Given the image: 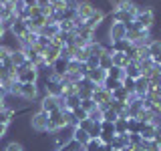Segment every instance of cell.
Segmentation results:
<instances>
[{
    "label": "cell",
    "mask_w": 161,
    "mask_h": 151,
    "mask_svg": "<svg viewBox=\"0 0 161 151\" xmlns=\"http://www.w3.org/2000/svg\"><path fill=\"white\" fill-rule=\"evenodd\" d=\"M137 24L145 30H151L155 26V10L151 6H139L137 8Z\"/></svg>",
    "instance_id": "obj_1"
},
{
    "label": "cell",
    "mask_w": 161,
    "mask_h": 151,
    "mask_svg": "<svg viewBox=\"0 0 161 151\" xmlns=\"http://www.w3.org/2000/svg\"><path fill=\"white\" fill-rule=\"evenodd\" d=\"M93 101L97 103V107H99L101 111H105L107 107H111L113 95H111V91H107V89L103 87V85H99V87L93 91Z\"/></svg>",
    "instance_id": "obj_2"
},
{
    "label": "cell",
    "mask_w": 161,
    "mask_h": 151,
    "mask_svg": "<svg viewBox=\"0 0 161 151\" xmlns=\"http://www.w3.org/2000/svg\"><path fill=\"white\" fill-rule=\"evenodd\" d=\"M63 127H67V119H64L63 111L58 109V111L48 113V127H47L48 133H54V131H58V129H63Z\"/></svg>",
    "instance_id": "obj_3"
},
{
    "label": "cell",
    "mask_w": 161,
    "mask_h": 151,
    "mask_svg": "<svg viewBox=\"0 0 161 151\" xmlns=\"http://www.w3.org/2000/svg\"><path fill=\"white\" fill-rule=\"evenodd\" d=\"M30 127L34 131H38V133H44L48 127V113H44L42 109H38L36 113L30 117Z\"/></svg>",
    "instance_id": "obj_4"
},
{
    "label": "cell",
    "mask_w": 161,
    "mask_h": 151,
    "mask_svg": "<svg viewBox=\"0 0 161 151\" xmlns=\"http://www.w3.org/2000/svg\"><path fill=\"white\" fill-rule=\"evenodd\" d=\"M107 38H109V44L113 40H121V38H127V26L123 22H111L109 28H107Z\"/></svg>",
    "instance_id": "obj_5"
},
{
    "label": "cell",
    "mask_w": 161,
    "mask_h": 151,
    "mask_svg": "<svg viewBox=\"0 0 161 151\" xmlns=\"http://www.w3.org/2000/svg\"><path fill=\"white\" fill-rule=\"evenodd\" d=\"M73 141V127H63L58 131H54V149H60L64 145H69Z\"/></svg>",
    "instance_id": "obj_6"
},
{
    "label": "cell",
    "mask_w": 161,
    "mask_h": 151,
    "mask_svg": "<svg viewBox=\"0 0 161 151\" xmlns=\"http://www.w3.org/2000/svg\"><path fill=\"white\" fill-rule=\"evenodd\" d=\"M95 10H97V4H95L93 0H77V14L83 20L91 18Z\"/></svg>",
    "instance_id": "obj_7"
},
{
    "label": "cell",
    "mask_w": 161,
    "mask_h": 151,
    "mask_svg": "<svg viewBox=\"0 0 161 151\" xmlns=\"http://www.w3.org/2000/svg\"><path fill=\"white\" fill-rule=\"evenodd\" d=\"M58 103H60V97H53V95H44L40 99V109L44 113H53V111H58Z\"/></svg>",
    "instance_id": "obj_8"
},
{
    "label": "cell",
    "mask_w": 161,
    "mask_h": 151,
    "mask_svg": "<svg viewBox=\"0 0 161 151\" xmlns=\"http://www.w3.org/2000/svg\"><path fill=\"white\" fill-rule=\"evenodd\" d=\"M36 97H38V85L36 83H22L20 99L22 101H34Z\"/></svg>",
    "instance_id": "obj_9"
},
{
    "label": "cell",
    "mask_w": 161,
    "mask_h": 151,
    "mask_svg": "<svg viewBox=\"0 0 161 151\" xmlns=\"http://www.w3.org/2000/svg\"><path fill=\"white\" fill-rule=\"evenodd\" d=\"M28 30H30V28H28L26 20H20V18H16V22H14V24H12V28H10V34H12V36L16 38V40H20V38L24 36V34L28 32Z\"/></svg>",
    "instance_id": "obj_10"
},
{
    "label": "cell",
    "mask_w": 161,
    "mask_h": 151,
    "mask_svg": "<svg viewBox=\"0 0 161 151\" xmlns=\"http://www.w3.org/2000/svg\"><path fill=\"white\" fill-rule=\"evenodd\" d=\"M149 79H145L143 75H141L139 79H135V95L141 99H145V95H147V91H149Z\"/></svg>",
    "instance_id": "obj_11"
},
{
    "label": "cell",
    "mask_w": 161,
    "mask_h": 151,
    "mask_svg": "<svg viewBox=\"0 0 161 151\" xmlns=\"http://www.w3.org/2000/svg\"><path fill=\"white\" fill-rule=\"evenodd\" d=\"M67 67H69V60L63 59V57H58V59L53 63V67H50V69H53V73L57 75L58 79H63L64 75H67Z\"/></svg>",
    "instance_id": "obj_12"
},
{
    "label": "cell",
    "mask_w": 161,
    "mask_h": 151,
    "mask_svg": "<svg viewBox=\"0 0 161 151\" xmlns=\"http://www.w3.org/2000/svg\"><path fill=\"white\" fill-rule=\"evenodd\" d=\"M73 141L79 145V147H85V145L91 141V137H89L87 131H83L80 127H75V129H73Z\"/></svg>",
    "instance_id": "obj_13"
},
{
    "label": "cell",
    "mask_w": 161,
    "mask_h": 151,
    "mask_svg": "<svg viewBox=\"0 0 161 151\" xmlns=\"http://www.w3.org/2000/svg\"><path fill=\"white\" fill-rule=\"evenodd\" d=\"M131 47H133V44L129 42V38H121V40H113V42L109 44V50L111 53H127Z\"/></svg>",
    "instance_id": "obj_14"
},
{
    "label": "cell",
    "mask_w": 161,
    "mask_h": 151,
    "mask_svg": "<svg viewBox=\"0 0 161 151\" xmlns=\"http://www.w3.org/2000/svg\"><path fill=\"white\" fill-rule=\"evenodd\" d=\"M127 145H129V133H123V135H117V133H115L113 141H111V149L123 151Z\"/></svg>",
    "instance_id": "obj_15"
},
{
    "label": "cell",
    "mask_w": 161,
    "mask_h": 151,
    "mask_svg": "<svg viewBox=\"0 0 161 151\" xmlns=\"http://www.w3.org/2000/svg\"><path fill=\"white\" fill-rule=\"evenodd\" d=\"M10 60H12V64L18 69V67H22L28 59H26V54H24V50L18 47V48H12V53H10Z\"/></svg>",
    "instance_id": "obj_16"
},
{
    "label": "cell",
    "mask_w": 161,
    "mask_h": 151,
    "mask_svg": "<svg viewBox=\"0 0 161 151\" xmlns=\"http://www.w3.org/2000/svg\"><path fill=\"white\" fill-rule=\"evenodd\" d=\"M155 131H157V127H155L153 123H141V131H139V135H141V137H143L145 141H153Z\"/></svg>",
    "instance_id": "obj_17"
},
{
    "label": "cell",
    "mask_w": 161,
    "mask_h": 151,
    "mask_svg": "<svg viewBox=\"0 0 161 151\" xmlns=\"http://www.w3.org/2000/svg\"><path fill=\"white\" fill-rule=\"evenodd\" d=\"M58 57H60V48H54L53 44H50V47H48V48L42 53V59H44V63H47V64H50V67H53V63H54V60H57Z\"/></svg>",
    "instance_id": "obj_18"
},
{
    "label": "cell",
    "mask_w": 161,
    "mask_h": 151,
    "mask_svg": "<svg viewBox=\"0 0 161 151\" xmlns=\"http://www.w3.org/2000/svg\"><path fill=\"white\" fill-rule=\"evenodd\" d=\"M89 79L93 81L95 85H103L105 79H107V70H103V69H91L89 70Z\"/></svg>",
    "instance_id": "obj_19"
},
{
    "label": "cell",
    "mask_w": 161,
    "mask_h": 151,
    "mask_svg": "<svg viewBox=\"0 0 161 151\" xmlns=\"http://www.w3.org/2000/svg\"><path fill=\"white\" fill-rule=\"evenodd\" d=\"M111 67H113V53H111V50H105V53L101 54V59H99V69L109 70Z\"/></svg>",
    "instance_id": "obj_20"
},
{
    "label": "cell",
    "mask_w": 161,
    "mask_h": 151,
    "mask_svg": "<svg viewBox=\"0 0 161 151\" xmlns=\"http://www.w3.org/2000/svg\"><path fill=\"white\" fill-rule=\"evenodd\" d=\"M111 95H113V101H119V103H129V99L133 97V95H131L127 89H123V87L117 89V91H113Z\"/></svg>",
    "instance_id": "obj_21"
},
{
    "label": "cell",
    "mask_w": 161,
    "mask_h": 151,
    "mask_svg": "<svg viewBox=\"0 0 161 151\" xmlns=\"http://www.w3.org/2000/svg\"><path fill=\"white\" fill-rule=\"evenodd\" d=\"M123 70H125V77H129V79H139L141 77V69H139L137 63H129Z\"/></svg>",
    "instance_id": "obj_22"
},
{
    "label": "cell",
    "mask_w": 161,
    "mask_h": 151,
    "mask_svg": "<svg viewBox=\"0 0 161 151\" xmlns=\"http://www.w3.org/2000/svg\"><path fill=\"white\" fill-rule=\"evenodd\" d=\"M58 32H60V30H58V24H44V26L38 30V34H42V36H48V38L57 36Z\"/></svg>",
    "instance_id": "obj_23"
},
{
    "label": "cell",
    "mask_w": 161,
    "mask_h": 151,
    "mask_svg": "<svg viewBox=\"0 0 161 151\" xmlns=\"http://www.w3.org/2000/svg\"><path fill=\"white\" fill-rule=\"evenodd\" d=\"M115 133H117V135L129 133V119H123V117H119L117 121H115Z\"/></svg>",
    "instance_id": "obj_24"
},
{
    "label": "cell",
    "mask_w": 161,
    "mask_h": 151,
    "mask_svg": "<svg viewBox=\"0 0 161 151\" xmlns=\"http://www.w3.org/2000/svg\"><path fill=\"white\" fill-rule=\"evenodd\" d=\"M129 64V59L125 57V53H113V67L125 69Z\"/></svg>",
    "instance_id": "obj_25"
},
{
    "label": "cell",
    "mask_w": 161,
    "mask_h": 151,
    "mask_svg": "<svg viewBox=\"0 0 161 151\" xmlns=\"http://www.w3.org/2000/svg\"><path fill=\"white\" fill-rule=\"evenodd\" d=\"M103 87L107 89V91H111V93H113V91H117V89L123 87V81H117V79H111V77H107V79H105V83H103Z\"/></svg>",
    "instance_id": "obj_26"
},
{
    "label": "cell",
    "mask_w": 161,
    "mask_h": 151,
    "mask_svg": "<svg viewBox=\"0 0 161 151\" xmlns=\"http://www.w3.org/2000/svg\"><path fill=\"white\" fill-rule=\"evenodd\" d=\"M149 54H151V59L153 57H157V54H161V38H153L149 42Z\"/></svg>",
    "instance_id": "obj_27"
},
{
    "label": "cell",
    "mask_w": 161,
    "mask_h": 151,
    "mask_svg": "<svg viewBox=\"0 0 161 151\" xmlns=\"http://www.w3.org/2000/svg\"><path fill=\"white\" fill-rule=\"evenodd\" d=\"M12 115H14L12 109L4 107L2 111H0V123H2V125H10V121H12Z\"/></svg>",
    "instance_id": "obj_28"
},
{
    "label": "cell",
    "mask_w": 161,
    "mask_h": 151,
    "mask_svg": "<svg viewBox=\"0 0 161 151\" xmlns=\"http://www.w3.org/2000/svg\"><path fill=\"white\" fill-rule=\"evenodd\" d=\"M107 77L117 79V81H123V79H125V70H123V69H119V67H111V69L107 70Z\"/></svg>",
    "instance_id": "obj_29"
},
{
    "label": "cell",
    "mask_w": 161,
    "mask_h": 151,
    "mask_svg": "<svg viewBox=\"0 0 161 151\" xmlns=\"http://www.w3.org/2000/svg\"><path fill=\"white\" fill-rule=\"evenodd\" d=\"M91 57V54L87 53V48L83 47H75V59L79 60V63H87V59Z\"/></svg>",
    "instance_id": "obj_30"
},
{
    "label": "cell",
    "mask_w": 161,
    "mask_h": 151,
    "mask_svg": "<svg viewBox=\"0 0 161 151\" xmlns=\"http://www.w3.org/2000/svg\"><path fill=\"white\" fill-rule=\"evenodd\" d=\"M64 101H67V109H77L79 105H80V97L79 95H70V97H64Z\"/></svg>",
    "instance_id": "obj_31"
},
{
    "label": "cell",
    "mask_w": 161,
    "mask_h": 151,
    "mask_svg": "<svg viewBox=\"0 0 161 151\" xmlns=\"http://www.w3.org/2000/svg\"><path fill=\"white\" fill-rule=\"evenodd\" d=\"M117 119H119V113H117V111H115V109L107 107V109L103 111V121H113V123H115V121H117Z\"/></svg>",
    "instance_id": "obj_32"
},
{
    "label": "cell",
    "mask_w": 161,
    "mask_h": 151,
    "mask_svg": "<svg viewBox=\"0 0 161 151\" xmlns=\"http://www.w3.org/2000/svg\"><path fill=\"white\" fill-rule=\"evenodd\" d=\"M89 119L93 121V123H101V121H103V111H101L99 107L93 109V111H89Z\"/></svg>",
    "instance_id": "obj_33"
},
{
    "label": "cell",
    "mask_w": 161,
    "mask_h": 151,
    "mask_svg": "<svg viewBox=\"0 0 161 151\" xmlns=\"http://www.w3.org/2000/svg\"><path fill=\"white\" fill-rule=\"evenodd\" d=\"M153 111H147V109H143V111H141V113H139V121H141V123H151V121H153Z\"/></svg>",
    "instance_id": "obj_34"
},
{
    "label": "cell",
    "mask_w": 161,
    "mask_h": 151,
    "mask_svg": "<svg viewBox=\"0 0 161 151\" xmlns=\"http://www.w3.org/2000/svg\"><path fill=\"white\" fill-rule=\"evenodd\" d=\"M87 133H89L91 139H99V135H101V123H93Z\"/></svg>",
    "instance_id": "obj_35"
},
{
    "label": "cell",
    "mask_w": 161,
    "mask_h": 151,
    "mask_svg": "<svg viewBox=\"0 0 161 151\" xmlns=\"http://www.w3.org/2000/svg\"><path fill=\"white\" fill-rule=\"evenodd\" d=\"M115 137V133H107V131H101V135H99V141L103 145H111V141H113Z\"/></svg>",
    "instance_id": "obj_36"
},
{
    "label": "cell",
    "mask_w": 161,
    "mask_h": 151,
    "mask_svg": "<svg viewBox=\"0 0 161 151\" xmlns=\"http://www.w3.org/2000/svg\"><path fill=\"white\" fill-rule=\"evenodd\" d=\"M79 69H80V63H79L77 59H70V60H69V67H67V73L79 75Z\"/></svg>",
    "instance_id": "obj_37"
},
{
    "label": "cell",
    "mask_w": 161,
    "mask_h": 151,
    "mask_svg": "<svg viewBox=\"0 0 161 151\" xmlns=\"http://www.w3.org/2000/svg\"><path fill=\"white\" fill-rule=\"evenodd\" d=\"M101 145H103V143H101L99 139H91L89 143H87V145L83 147V151H97V149L101 147Z\"/></svg>",
    "instance_id": "obj_38"
},
{
    "label": "cell",
    "mask_w": 161,
    "mask_h": 151,
    "mask_svg": "<svg viewBox=\"0 0 161 151\" xmlns=\"http://www.w3.org/2000/svg\"><path fill=\"white\" fill-rule=\"evenodd\" d=\"M123 89H127L131 95H135V79L125 77V79H123Z\"/></svg>",
    "instance_id": "obj_39"
},
{
    "label": "cell",
    "mask_w": 161,
    "mask_h": 151,
    "mask_svg": "<svg viewBox=\"0 0 161 151\" xmlns=\"http://www.w3.org/2000/svg\"><path fill=\"white\" fill-rule=\"evenodd\" d=\"M80 107H83V109H85V111L89 113V111L97 109V103H95L93 99H83V101H80Z\"/></svg>",
    "instance_id": "obj_40"
},
{
    "label": "cell",
    "mask_w": 161,
    "mask_h": 151,
    "mask_svg": "<svg viewBox=\"0 0 161 151\" xmlns=\"http://www.w3.org/2000/svg\"><path fill=\"white\" fill-rule=\"evenodd\" d=\"M141 131V121L139 119H129V133H139Z\"/></svg>",
    "instance_id": "obj_41"
},
{
    "label": "cell",
    "mask_w": 161,
    "mask_h": 151,
    "mask_svg": "<svg viewBox=\"0 0 161 151\" xmlns=\"http://www.w3.org/2000/svg\"><path fill=\"white\" fill-rule=\"evenodd\" d=\"M73 115H75V117H77L79 121H83V119H89V113H87V111H85L83 107H80V105H79L77 109H73Z\"/></svg>",
    "instance_id": "obj_42"
},
{
    "label": "cell",
    "mask_w": 161,
    "mask_h": 151,
    "mask_svg": "<svg viewBox=\"0 0 161 151\" xmlns=\"http://www.w3.org/2000/svg\"><path fill=\"white\" fill-rule=\"evenodd\" d=\"M101 131L115 133V123H113V121H101Z\"/></svg>",
    "instance_id": "obj_43"
},
{
    "label": "cell",
    "mask_w": 161,
    "mask_h": 151,
    "mask_svg": "<svg viewBox=\"0 0 161 151\" xmlns=\"http://www.w3.org/2000/svg\"><path fill=\"white\" fill-rule=\"evenodd\" d=\"M143 143V137L139 133H129V145H141Z\"/></svg>",
    "instance_id": "obj_44"
},
{
    "label": "cell",
    "mask_w": 161,
    "mask_h": 151,
    "mask_svg": "<svg viewBox=\"0 0 161 151\" xmlns=\"http://www.w3.org/2000/svg\"><path fill=\"white\" fill-rule=\"evenodd\" d=\"M4 151H24L22 143H16V141H12V143H8L6 147H4Z\"/></svg>",
    "instance_id": "obj_45"
},
{
    "label": "cell",
    "mask_w": 161,
    "mask_h": 151,
    "mask_svg": "<svg viewBox=\"0 0 161 151\" xmlns=\"http://www.w3.org/2000/svg\"><path fill=\"white\" fill-rule=\"evenodd\" d=\"M99 59H101V57H93V54H91V57L87 59L89 69H99Z\"/></svg>",
    "instance_id": "obj_46"
},
{
    "label": "cell",
    "mask_w": 161,
    "mask_h": 151,
    "mask_svg": "<svg viewBox=\"0 0 161 151\" xmlns=\"http://www.w3.org/2000/svg\"><path fill=\"white\" fill-rule=\"evenodd\" d=\"M91 125H93V121H91V119H83V121H79V127L83 129V131H89V129H91Z\"/></svg>",
    "instance_id": "obj_47"
},
{
    "label": "cell",
    "mask_w": 161,
    "mask_h": 151,
    "mask_svg": "<svg viewBox=\"0 0 161 151\" xmlns=\"http://www.w3.org/2000/svg\"><path fill=\"white\" fill-rule=\"evenodd\" d=\"M6 129H8V125H2V123H0V139L6 135Z\"/></svg>",
    "instance_id": "obj_48"
},
{
    "label": "cell",
    "mask_w": 161,
    "mask_h": 151,
    "mask_svg": "<svg viewBox=\"0 0 161 151\" xmlns=\"http://www.w3.org/2000/svg\"><path fill=\"white\" fill-rule=\"evenodd\" d=\"M24 4H26V6H34V4H36V0H22Z\"/></svg>",
    "instance_id": "obj_49"
},
{
    "label": "cell",
    "mask_w": 161,
    "mask_h": 151,
    "mask_svg": "<svg viewBox=\"0 0 161 151\" xmlns=\"http://www.w3.org/2000/svg\"><path fill=\"white\" fill-rule=\"evenodd\" d=\"M4 34H6V28H4V26H2V22H0V38H2Z\"/></svg>",
    "instance_id": "obj_50"
},
{
    "label": "cell",
    "mask_w": 161,
    "mask_h": 151,
    "mask_svg": "<svg viewBox=\"0 0 161 151\" xmlns=\"http://www.w3.org/2000/svg\"><path fill=\"white\" fill-rule=\"evenodd\" d=\"M8 2H12L14 6H16V4H18V2H22V0H8Z\"/></svg>",
    "instance_id": "obj_51"
}]
</instances>
